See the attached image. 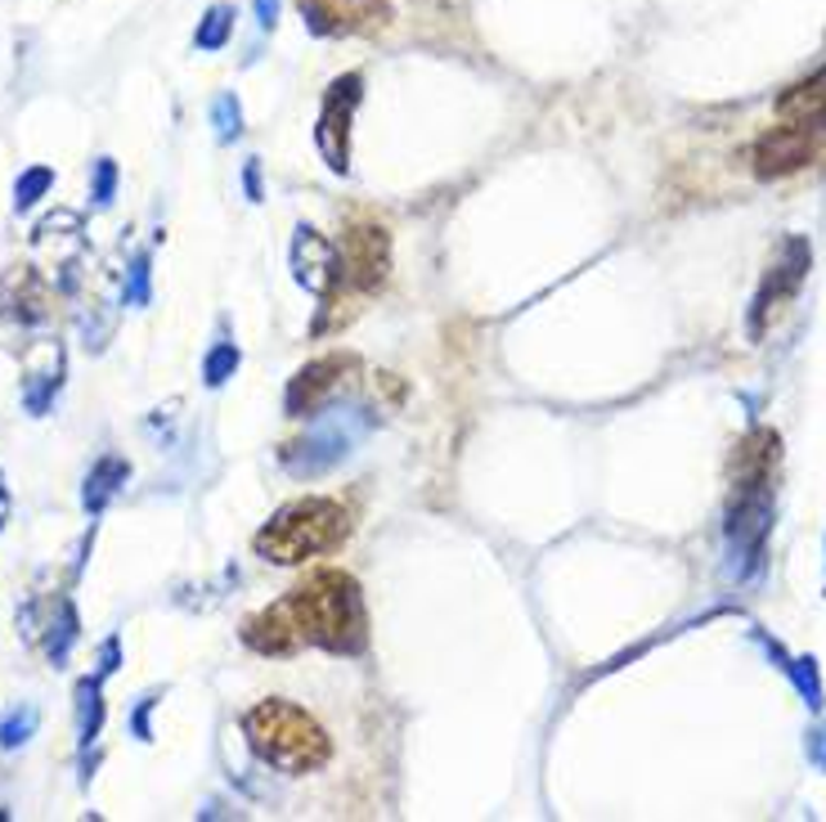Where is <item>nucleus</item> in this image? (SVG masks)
<instances>
[{
	"label": "nucleus",
	"mask_w": 826,
	"mask_h": 822,
	"mask_svg": "<svg viewBox=\"0 0 826 822\" xmlns=\"http://www.w3.org/2000/svg\"><path fill=\"white\" fill-rule=\"evenodd\" d=\"M391 274V234L378 221H360L337 239V284L351 293H378Z\"/></svg>",
	"instance_id": "5"
},
{
	"label": "nucleus",
	"mask_w": 826,
	"mask_h": 822,
	"mask_svg": "<svg viewBox=\"0 0 826 822\" xmlns=\"http://www.w3.org/2000/svg\"><path fill=\"white\" fill-rule=\"evenodd\" d=\"M239 365H243V351H239V341H230V337H221L212 351L202 356V382L206 387H225L234 373H239Z\"/></svg>",
	"instance_id": "19"
},
{
	"label": "nucleus",
	"mask_w": 826,
	"mask_h": 822,
	"mask_svg": "<svg viewBox=\"0 0 826 822\" xmlns=\"http://www.w3.org/2000/svg\"><path fill=\"white\" fill-rule=\"evenodd\" d=\"M777 117L782 122H808V126H826V67L817 77L791 86L782 99H777Z\"/></svg>",
	"instance_id": "14"
},
{
	"label": "nucleus",
	"mask_w": 826,
	"mask_h": 822,
	"mask_svg": "<svg viewBox=\"0 0 826 822\" xmlns=\"http://www.w3.org/2000/svg\"><path fill=\"white\" fill-rule=\"evenodd\" d=\"M113 193H117V162H113V158H99V162H95V185H91V202H95V208H108V202H113Z\"/></svg>",
	"instance_id": "25"
},
{
	"label": "nucleus",
	"mask_w": 826,
	"mask_h": 822,
	"mask_svg": "<svg viewBox=\"0 0 826 822\" xmlns=\"http://www.w3.org/2000/svg\"><path fill=\"white\" fill-rule=\"evenodd\" d=\"M130 482V463L126 459H117V454H104L91 472H86V486H82V508L91 513V517H99L117 495H121V486Z\"/></svg>",
	"instance_id": "13"
},
{
	"label": "nucleus",
	"mask_w": 826,
	"mask_h": 822,
	"mask_svg": "<svg viewBox=\"0 0 826 822\" xmlns=\"http://www.w3.org/2000/svg\"><path fill=\"white\" fill-rule=\"evenodd\" d=\"M153 706H158V697H145L140 706H135V715H130V733L140 737V741H153V728H149V715H153Z\"/></svg>",
	"instance_id": "26"
},
{
	"label": "nucleus",
	"mask_w": 826,
	"mask_h": 822,
	"mask_svg": "<svg viewBox=\"0 0 826 822\" xmlns=\"http://www.w3.org/2000/svg\"><path fill=\"white\" fill-rule=\"evenodd\" d=\"M243 733H247V746L256 750V760L284 778L319 773L332 760L328 728L297 702H279V697L256 702L243 715Z\"/></svg>",
	"instance_id": "2"
},
{
	"label": "nucleus",
	"mask_w": 826,
	"mask_h": 822,
	"mask_svg": "<svg viewBox=\"0 0 826 822\" xmlns=\"http://www.w3.org/2000/svg\"><path fill=\"white\" fill-rule=\"evenodd\" d=\"M77 634H82L77 607L67 602V598H59V602H54V621H50V639H45V652H50V665H54V670L67 665V652H73Z\"/></svg>",
	"instance_id": "16"
},
{
	"label": "nucleus",
	"mask_w": 826,
	"mask_h": 822,
	"mask_svg": "<svg viewBox=\"0 0 826 822\" xmlns=\"http://www.w3.org/2000/svg\"><path fill=\"white\" fill-rule=\"evenodd\" d=\"M284 602L301 630V643H315L332 656H360L369 647V611L356 576L337 567L310 571Z\"/></svg>",
	"instance_id": "1"
},
{
	"label": "nucleus",
	"mask_w": 826,
	"mask_h": 822,
	"mask_svg": "<svg viewBox=\"0 0 826 822\" xmlns=\"http://www.w3.org/2000/svg\"><path fill=\"white\" fill-rule=\"evenodd\" d=\"M243 189L252 202H261V162L256 158H247V167H243Z\"/></svg>",
	"instance_id": "30"
},
{
	"label": "nucleus",
	"mask_w": 826,
	"mask_h": 822,
	"mask_svg": "<svg viewBox=\"0 0 826 822\" xmlns=\"http://www.w3.org/2000/svg\"><path fill=\"white\" fill-rule=\"evenodd\" d=\"M279 6H284V0H252L256 28H261V32H274V23H279Z\"/></svg>",
	"instance_id": "27"
},
{
	"label": "nucleus",
	"mask_w": 826,
	"mask_h": 822,
	"mask_svg": "<svg viewBox=\"0 0 826 822\" xmlns=\"http://www.w3.org/2000/svg\"><path fill=\"white\" fill-rule=\"evenodd\" d=\"M36 728H41V710H36V706H19V710H10L6 719H0V750H19V746H28V741L36 737Z\"/></svg>",
	"instance_id": "20"
},
{
	"label": "nucleus",
	"mask_w": 826,
	"mask_h": 822,
	"mask_svg": "<svg viewBox=\"0 0 826 822\" xmlns=\"http://www.w3.org/2000/svg\"><path fill=\"white\" fill-rule=\"evenodd\" d=\"M149 280H153V261H149V252H135L130 274H126V288H121V302H126V306H149V302H153Z\"/></svg>",
	"instance_id": "23"
},
{
	"label": "nucleus",
	"mask_w": 826,
	"mask_h": 822,
	"mask_svg": "<svg viewBox=\"0 0 826 822\" xmlns=\"http://www.w3.org/2000/svg\"><path fill=\"white\" fill-rule=\"evenodd\" d=\"M808 265H813V247H808V239L791 234V239L782 243L777 261L769 265L760 293H754V306H750V337H764L769 319H773V315H777V310H782V306L804 288Z\"/></svg>",
	"instance_id": "7"
},
{
	"label": "nucleus",
	"mask_w": 826,
	"mask_h": 822,
	"mask_svg": "<svg viewBox=\"0 0 826 822\" xmlns=\"http://www.w3.org/2000/svg\"><path fill=\"white\" fill-rule=\"evenodd\" d=\"M786 674H791V683L799 688V697H804L808 710H822V706H826V693H822V678H817V661H813V656H795V661L786 665Z\"/></svg>",
	"instance_id": "22"
},
{
	"label": "nucleus",
	"mask_w": 826,
	"mask_h": 822,
	"mask_svg": "<svg viewBox=\"0 0 826 822\" xmlns=\"http://www.w3.org/2000/svg\"><path fill=\"white\" fill-rule=\"evenodd\" d=\"M364 432H369V414H364V409L341 404V409H328V414L319 409V414L310 419V428L279 450V463L297 476V482H310V476L332 472L341 459L360 445Z\"/></svg>",
	"instance_id": "4"
},
{
	"label": "nucleus",
	"mask_w": 826,
	"mask_h": 822,
	"mask_svg": "<svg viewBox=\"0 0 826 822\" xmlns=\"http://www.w3.org/2000/svg\"><path fill=\"white\" fill-rule=\"evenodd\" d=\"M364 99V77L360 73H347L337 77L324 95V108H319V126H315V145L324 154V162L347 176L351 171V122H356V108Z\"/></svg>",
	"instance_id": "6"
},
{
	"label": "nucleus",
	"mask_w": 826,
	"mask_h": 822,
	"mask_svg": "<svg viewBox=\"0 0 826 822\" xmlns=\"http://www.w3.org/2000/svg\"><path fill=\"white\" fill-rule=\"evenodd\" d=\"M288 256H293V280L306 293H315V297L332 293V284H337V243L332 239H324L315 225H297Z\"/></svg>",
	"instance_id": "11"
},
{
	"label": "nucleus",
	"mask_w": 826,
	"mask_h": 822,
	"mask_svg": "<svg viewBox=\"0 0 826 822\" xmlns=\"http://www.w3.org/2000/svg\"><path fill=\"white\" fill-rule=\"evenodd\" d=\"M301 19L319 36H351L391 19L386 0H301Z\"/></svg>",
	"instance_id": "10"
},
{
	"label": "nucleus",
	"mask_w": 826,
	"mask_h": 822,
	"mask_svg": "<svg viewBox=\"0 0 826 822\" xmlns=\"http://www.w3.org/2000/svg\"><path fill=\"white\" fill-rule=\"evenodd\" d=\"M6 288H14V302L10 297L0 302V315H14L23 324H41L45 319V288H41V280H36L28 265H19V270L6 274Z\"/></svg>",
	"instance_id": "15"
},
{
	"label": "nucleus",
	"mask_w": 826,
	"mask_h": 822,
	"mask_svg": "<svg viewBox=\"0 0 826 822\" xmlns=\"http://www.w3.org/2000/svg\"><path fill=\"white\" fill-rule=\"evenodd\" d=\"M212 126H216V140L221 145H234L239 135H243V108H239V99L230 91L212 99Z\"/></svg>",
	"instance_id": "24"
},
{
	"label": "nucleus",
	"mask_w": 826,
	"mask_h": 822,
	"mask_svg": "<svg viewBox=\"0 0 826 822\" xmlns=\"http://www.w3.org/2000/svg\"><path fill=\"white\" fill-rule=\"evenodd\" d=\"M50 189H54V171H50V167H28V171L14 180V212H32Z\"/></svg>",
	"instance_id": "21"
},
{
	"label": "nucleus",
	"mask_w": 826,
	"mask_h": 822,
	"mask_svg": "<svg viewBox=\"0 0 826 822\" xmlns=\"http://www.w3.org/2000/svg\"><path fill=\"white\" fill-rule=\"evenodd\" d=\"M804 750H808V760H813V765L826 773V733H822V728H813V733H808Z\"/></svg>",
	"instance_id": "28"
},
{
	"label": "nucleus",
	"mask_w": 826,
	"mask_h": 822,
	"mask_svg": "<svg viewBox=\"0 0 826 822\" xmlns=\"http://www.w3.org/2000/svg\"><path fill=\"white\" fill-rule=\"evenodd\" d=\"M243 643H247L252 652H261V656H288V652H297L301 630H297V621H293L288 602H274V607L256 611L252 621L243 625Z\"/></svg>",
	"instance_id": "12"
},
{
	"label": "nucleus",
	"mask_w": 826,
	"mask_h": 822,
	"mask_svg": "<svg viewBox=\"0 0 826 822\" xmlns=\"http://www.w3.org/2000/svg\"><path fill=\"white\" fill-rule=\"evenodd\" d=\"M351 369H356V356H319L306 369H297L288 382V396H284L288 419H315Z\"/></svg>",
	"instance_id": "9"
},
{
	"label": "nucleus",
	"mask_w": 826,
	"mask_h": 822,
	"mask_svg": "<svg viewBox=\"0 0 826 822\" xmlns=\"http://www.w3.org/2000/svg\"><path fill=\"white\" fill-rule=\"evenodd\" d=\"M234 6H212V10H206L202 19H198V32H193V45L198 50H206V54H212V50H225L230 45V36H234Z\"/></svg>",
	"instance_id": "18"
},
{
	"label": "nucleus",
	"mask_w": 826,
	"mask_h": 822,
	"mask_svg": "<svg viewBox=\"0 0 826 822\" xmlns=\"http://www.w3.org/2000/svg\"><path fill=\"white\" fill-rule=\"evenodd\" d=\"M347 535H351V513L347 508L328 495H306V499H293L274 513L256 530L252 548L274 567H301L310 558L337 554V548L347 544Z\"/></svg>",
	"instance_id": "3"
},
{
	"label": "nucleus",
	"mask_w": 826,
	"mask_h": 822,
	"mask_svg": "<svg viewBox=\"0 0 826 822\" xmlns=\"http://www.w3.org/2000/svg\"><path fill=\"white\" fill-rule=\"evenodd\" d=\"M77 715H82V750H91L104 733V678H82L77 683Z\"/></svg>",
	"instance_id": "17"
},
{
	"label": "nucleus",
	"mask_w": 826,
	"mask_h": 822,
	"mask_svg": "<svg viewBox=\"0 0 826 822\" xmlns=\"http://www.w3.org/2000/svg\"><path fill=\"white\" fill-rule=\"evenodd\" d=\"M822 130L826 126H808V122H782V126H773L769 135H760V145H754V171H760L764 180L799 171L817 154Z\"/></svg>",
	"instance_id": "8"
},
{
	"label": "nucleus",
	"mask_w": 826,
	"mask_h": 822,
	"mask_svg": "<svg viewBox=\"0 0 826 822\" xmlns=\"http://www.w3.org/2000/svg\"><path fill=\"white\" fill-rule=\"evenodd\" d=\"M117 665H121V643H117V639H108V643H104V652H99V678H108Z\"/></svg>",
	"instance_id": "29"
}]
</instances>
